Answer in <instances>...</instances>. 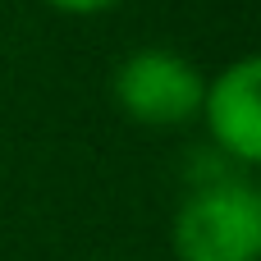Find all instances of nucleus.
<instances>
[{
	"label": "nucleus",
	"mask_w": 261,
	"mask_h": 261,
	"mask_svg": "<svg viewBox=\"0 0 261 261\" xmlns=\"http://www.w3.org/2000/svg\"><path fill=\"white\" fill-rule=\"evenodd\" d=\"M174 261H257L261 257V197L243 179H216L184 197L174 229Z\"/></svg>",
	"instance_id": "1"
},
{
	"label": "nucleus",
	"mask_w": 261,
	"mask_h": 261,
	"mask_svg": "<svg viewBox=\"0 0 261 261\" xmlns=\"http://www.w3.org/2000/svg\"><path fill=\"white\" fill-rule=\"evenodd\" d=\"M206 78L193 60L165 46H142L115 69V101L133 124L179 128L202 110Z\"/></svg>",
	"instance_id": "2"
},
{
	"label": "nucleus",
	"mask_w": 261,
	"mask_h": 261,
	"mask_svg": "<svg viewBox=\"0 0 261 261\" xmlns=\"http://www.w3.org/2000/svg\"><path fill=\"white\" fill-rule=\"evenodd\" d=\"M211 128V142L234 156L239 165H257L261 161V60L243 55L234 60L225 73H216V83H206L202 92V110H197Z\"/></svg>",
	"instance_id": "3"
},
{
	"label": "nucleus",
	"mask_w": 261,
	"mask_h": 261,
	"mask_svg": "<svg viewBox=\"0 0 261 261\" xmlns=\"http://www.w3.org/2000/svg\"><path fill=\"white\" fill-rule=\"evenodd\" d=\"M41 5H50L60 14H106V9H115L124 0H41Z\"/></svg>",
	"instance_id": "4"
},
{
	"label": "nucleus",
	"mask_w": 261,
	"mask_h": 261,
	"mask_svg": "<svg viewBox=\"0 0 261 261\" xmlns=\"http://www.w3.org/2000/svg\"><path fill=\"white\" fill-rule=\"evenodd\" d=\"M101 261H106V257H101Z\"/></svg>",
	"instance_id": "5"
}]
</instances>
